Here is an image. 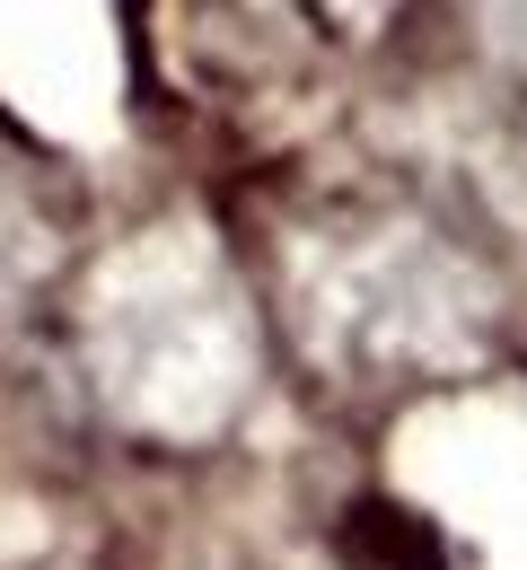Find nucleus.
<instances>
[{"instance_id": "nucleus-1", "label": "nucleus", "mask_w": 527, "mask_h": 570, "mask_svg": "<svg viewBox=\"0 0 527 570\" xmlns=\"http://www.w3.org/2000/svg\"><path fill=\"white\" fill-rule=\"evenodd\" d=\"M97 404L141 439H221L255 395V316L203 228L133 237L88 289Z\"/></svg>"}, {"instance_id": "nucleus-2", "label": "nucleus", "mask_w": 527, "mask_h": 570, "mask_svg": "<svg viewBox=\"0 0 527 570\" xmlns=\"http://www.w3.org/2000/svg\"><path fill=\"white\" fill-rule=\"evenodd\" d=\"M291 325L343 377H457L492 352L501 289L422 219H352L291 255Z\"/></svg>"}, {"instance_id": "nucleus-3", "label": "nucleus", "mask_w": 527, "mask_h": 570, "mask_svg": "<svg viewBox=\"0 0 527 570\" xmlns=\"http://www.w3.org/2000/svg\"><path fill=\"white\" fill-rule=\"evenodd\" d=\"M475 18H484V36H492V53L527 79V0H475Z\"/></svg>"}, {"instance_id": "nucleus-4", "label": "nucleus", "mask_w": 527, "mask_h": 570, "mask_svg": "<svg viewBox=\"0 0 527 570\" xmlns=\"http://www.w3.org/2000/svg\"><path fill=\"white\" fill-rule=\"evenodd\" d=\"M316 9H325L343 36H370V27H387V18H396V0H316Z\"/></svg>"}]
</instances>
